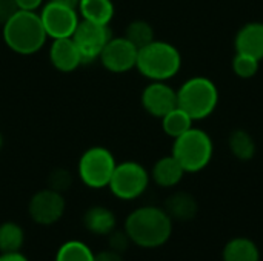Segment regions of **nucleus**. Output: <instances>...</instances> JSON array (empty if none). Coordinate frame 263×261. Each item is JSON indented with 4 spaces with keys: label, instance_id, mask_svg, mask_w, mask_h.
<instances>
[{
    "label": "nucleus",
    "instance_id": "5701e85b",
    "mask_svg": "<svg viewBox=\"0 0 263 261\" xmlns=\"http://www.w3.org/2000/svg\"><path fill=\"white\" fill-rule=\"evenodd\" d=\"M94 255L96 254L83 242L69 240L59 248L54 261H94Z\"/></svg>",
    "mask_w": 263,
    "mask_h": 261
},
{
    "label": "nucleus",
    "instance_id": "7ed1b4c3",
    "mask_svg": "<svg viewBox=\"0 0 263 261\" xmlns=\"http://www.w3.org/2000/svg\"><path fill=\"white\" fill-rule=\"evenodd\" d=\"M136 68L151 82H168L182 68L180 51L163 40H154L139 49Z\"/></svg>",
    "mask_w": 263,
    "mask_h": 261
},
{
    "label": "nucleus",
    "instance_id": "0eeeda50",
    "mask_svg": "<svg viewBox=\"0 0 263 261\" xmlns=\"http://www.w3.org/2000/svg\"><path fill=\"white\" fill-rule=\"evenodd\" d=\"M149 180L151 175L145 166L137 162H123L116 166L108 188L119 200L131 202L145 194Z\"/></svg>",
    "mask_w": 263,
    "mask_h": 261
},
{
    "label": "nucleus",
    "instance_id": "20e7f679",
    "mask_svg": "<svg viewBox=\"0 0 263 261\" xmlns=\"http://www.w3.org/2000/svg\"><path fill=\"white\" fill-rule=\"evenodd\" d=\"M219 105L217 85L203 75H194L177 89V106L194 122L205 120L214 114Z\"/></svg>",
    "mask_w": 263,
    "mask_h": 261
},
{
    "label": "nucleus",
    "instance_id": "2f4dec72",
    "mask_svg": "<svg viewBox=\"0 0 263 261\" xmlns=\"http://www.w3.org/2000/svg\"><path fill=\"white\" fill-rule=\"evenodd\" d=\"M49 2H54V3H59V5H63V6H68V8H74V9H77V8H79V2H80V0H49Z\"/></svg>",
    "mask_w": 263,
    "mask_h": 261
},
{
    "label": "nucleus",
    "instance_id": "1a4fd4ad",
    "mask_svg": "<svg viewBox=\"0 0 263 261\" xmlns=\"http://www.w3.org/2000/svg\"><path fill=\"white\" fill-rule=\"evenodd\" d=\"M65 206L63 195L51 188H46L31 197L28 212L34 223L40 226H51L63 217Z\"/></svg>",
    "mask_w": 263,
    "mask_h": 261
},
{
    "label": "nucleus",
    "instance_id": "c85d7f7f",
    "mask_svg": "<svg viewBox=\"0 0 263 261\" xmlns=\"http://www.w3.org/2000/svg\"><path fill=\"white\" fill-rule=\"evenodd\" d=\"M94 261H123V257H122V254H119L112 249H106V251L96 254Z\"/></svg>",
    "mask_w": 263,
    "mask_h": 261
},
{
    "label": "nucleus",
    "instance_id": "f257e3e1",
    "mask_svg": "<svg viewBox=\"0 0 263 261\" xmlns=\"http://www.w3.org/2000/svg\"><path fill=\"white\" fill-rule=\"evenodd\" d=\"M173 220L163 208L142 206L125 220V232L131 243L143 249H156L168 243L173 234Z\"/></svg>",
    "mask_w": 263,
    "mask_h": 261
},
{
    "label": "nucleus",
    "instance_id": "9d476101",
    "mask_svg": "<svg viewBox=\"0 0 263 261\" xmlns=\"http://www.w3.org/2000/svg\"><path fill=\"white\" fill-rule=\"evenodd\" d=\"M40 18L43 23V28L49 38H65L72 37L77 25H79V15L77 9L68 8L54 2H48L42 12Z\"/></svg>",
    "mask_w": 263,
    "mask_h": 261
},
{
    "label": "nucleus",
    "instance_id": "412c9836",
    "mask_svg": "<svg viewBox=\"0 0 263 261\" xmlns=\"http://www.w3.org/2000/svg\"><path fill=\"white\" fill-rule=\"evenodd\" d=\"M162 129L166 135L177 138L182 134H185L186 131H190L193 128L194 120L179 106L174 108L173 111H170L166 115H163L162 118Z\"/></svg>",
    "mask_w": 263,
    "mask_h": 261
},
{
    "label": "nucleus",
    "instance_id": "473e14b6",
    "mask_svg": "<svg viewBox=\"0 0 263 261\" xmlns=\"http://www.w3.org/2000/svg\"><path fill=\"white\" fill-rule=\"evenodd\" d=\"M2 146H3V135H2V132H0V149H2Z\"/></svg>",
    "mask_w": 263,
    "mask_h": 261
},
{
    "label": "nucleus",
    "instance_id": "b1692460",
    "mask_svg": "<svg viewBox=\"0 0 263 261\" xmlns=\"http://www.w3.org/2000/svg\"><path fill=\"white\" fill-rule=\"evenodd\" d=\"M125 37L137 48H143L146 45H149L151 42L156 40V34H154V28L145 22V20H134L128 25Z\"/></svg>",
    "mask_w": 263,
    "mask_h": 261
},
{
    "label": "nucleus",
    "instance_id": "f3484780",
    "mask_svg": "<svg viewBox=\"0 0 263 261\" xmlns=\"http://www.w3.org/2000/svg\"><path fill=\"white\" fill-rule=\"evenodd\" d=\"M83 226L94 235L108 237L117 226L116 215L105 206H92L83 215Z\"/></svg>",
    "mask_w": 263,
    "mask_h": 261
},
{
    "label": "nucleus",
    "instance_id": "f8f14e48",
    "mask_svg": "<svg viewBox=\"0 0 263 261\" xmlns=\"http://www.w3.org/2000/svg\"><path fill=\"white\" fill-rule=\"evenodd\" d=\"M143 109L156 117L162 118L170 111L177 108V91L173 89L166 82H151L142 92Z\"/></svg>",
    "mask_w": 263,
    "mask_h": 261
},
{
    "label": "nucleus",
    "instance_id": "f03ea898",
    "mask_svg": "<svg viewBox=\"0 0 263 261\" xmlns=\"http://www.w3.org/2000/svg\"><path fill=\"white\" fill-rule=\"evenodd\" d=\"M2 29L6 46L20 55H32L39 52L48 38L40 14L35 11L18 9Z\"/></svg>",
    "mask_w": 263,
    "mask_h": 261
},
{
    "label": "nucleus",
    "instance_id": "a211bd4d",
    "mask_svg": "<svg viewBox=\"0 0 263 261\" xmlns=\"http://www.w3.org/2000/svg\"><path fill=\"white\" fill-rule=\"evenodd\" d=\"M222 261H260V251L251 238L236 237L223 246Z\"/></svg>",
    "mask_w": 263,
    "mask_h": 261
},
{
    "label": "nucleus",
    "instance_id": "4468645a",
    "mask_svg": "<svg viewBox=\"0 0 263 261\" xmlns=\"http://www.w3.org/2000/svg\"><path fill=\"white\" fill-rule=\"evenodd\" d=\"M236 52L248 54L257 60H263V23L250 22L245 23L234 37Z\"/></svg>",
    "mask_w": 263,
    "mask_h": 261
},
{
    "label": "nucleus",
    "instance_id": "c756f323",
    "mask_svg": "<svg viewBox=\"0 0 263 261\" xmlns=\"http://www.w3.org/2000/svg\"><path fill=\"white\" fill-rule=\"evenodd\" d=\"M14 2H15L17 8L22 11H35L43 3V0H14Z\"/></svg>",
    "mask_w": 263,
    "mask_h": 261
},
{
    "label": "nucleus",
    "instance_id": "aec40b11",
    "mask_svg": "<svg viewBox=\"0 0 263 261\" xmlns=\"http://www.w3.org/2000/svg\"><path fill=\"white\" fill-rule=\"evenodd\" d=\"M228 146L231 154L240 162H250L257 151L253 135L245 129H234L228 137Z\"/></svg>",
    "mask_w": 263,
    "mask_h": 261
},
{
    "label": "nucleus",
    "instance_id": "cd10ccee",
    "mask_svg": "<svg viewBox=\"0 0 263 261\" xmlns=\"http://www.w3.org/2000/svg\"><path fill=\"white\" fill-rule=\"evenodd\" d=\"M17 11L18 8L14 0H0V26L3 28Z\"/></svg>",
    "mask_w": 263,
    "mask_h": 261
},
{
    "label": "nucleus",
    "instance_id": "ddd939ff",
    "mask_svg": "<svg viewBox=\"0 0 263 261\" xmlns=\"http://www.w3.org/2000/svg\"><path fill=\"white\" fill-rule=\"evenodd\" d=\"M49 60L60 72H71L77 69L82 65V55L74 38H54L49 48Z\"/></svg>",
    "mask_w": 263,
    "mask_h": 261
},
{
    "label": "nucleus",
    "instance_id": "6e6552de",
    "mask_svg": "<svg viewBox=\"0 0 263 261\" xmlns=\"http://www.w3.org/2000/svg\"><path fill=\"white\" fill-rule=\"evenodd\" d=\"M112 34L109 29V25H100L88 20L79 22L72 38L80 51L82 55V65H89L96 60H99L102 49L105 45L111 40Z\"/></svg>",
    "mask_w": 263,
    "mask_h": 261
},
{
    "label": "nucleus",
    "instance_id": "a878e982",
    "mask_svg": "<svg viewBox=\"0 0 263 261\" xmlns=\"http://www.w3.org/2000/svg\"><path fill=\"white\" fill-rule=\"evenodd\" d=\"M71 182H72V178H71V174L68 171L57 169V171H54L49 175V180H48L49 186L48 188H51V189H54V191L62 194V192H65L71 186Z\"/></svg>",
    "mask_w": 263,
    "mask_h": 261
},
{
    "label": "nucleus",
    "instance_id": "423d86ee",
    "mask_svg": "<svg viewBox=\"0 0 263 261\" xmlns=\"http://www.w3.org/2000/svg\"><path fill=\"white\" fill-rule=\"evenodd\" d=\"M116 166V158L109 149L103 146H94L82 154L77 174L85 186L91 189H102L109 185Z\"/></svg>",
    "mask_w": 263,
    "mask_h": 261
},
{
    "label": "nucleus",
    "instance_id": "393cba45",
    "mask_svg": "<svg viewBox=\"0 0 263 261\" xmlns=\"http://www.w3.org/2000/svg\"><path fill=\"white\" fill-rule=\"evenodd\" d=\"M233 72L243 80L253 78L257 75L259 68H260V60L248 55V54H242V52H236L234 58H233Z\"/></svg>",
    "mask_w": 263,
    "mask_h": 261
},
{
    "label": "nucleus",
    "instance_id": "9b49d317",
    "mask_svg": "<svg viewBox=\"0 0 263 261\" xmlns=\"http://www.w3.org/2000/svg\"><path fill=\"white\" fill-rule=\"evenodd\" d=\"M139 49L123 35V37H111V40L105 45L100 52V63L105 69L122 74L136 68Z\"/></svg>",
    "mask_w": 263,
    "mask_h": 261
},
{
    "label": "nucleus",
    "instance_id": "6ab92c4d",
    "mask_svg": "<svg viewBox=\"0 0 263 261\" xmlns=\"http://www.w3.org/2000/svg\"><path fill=\"white\" fill-rule=\"evenodd\" d=\"M77 9L83 20L100 25H109L114 17L112 0H80Z\"/></svg>",
    "mask_w": 263,
    "mask_h": 261
},
{
    "label": "nucleus",
    "instance_id": "bb28decb",
    "mask_svg": "<svg viewBox=\"0 0 263 261\" xmlns=\"http://www.w3.org/2000/svg\"><path fill=\"white\" fill-rule=\"evenodd\" d=\"M129 245H131V240H129L128 234L125 232V229L123 231L114 229L108 235V246H109V249H112V251H116L119 254H123L129 248Z\"/></svg>",
    "mask_w": 263,
    "mask_h": 261
},
{
    "label": "nucleus",
    "instance_id": "2eb2a0df",
    "mask_svg": "<svg viewBox=\"0 0 263 261\" xmlns=\"http://www.w3.org/2000/svg\"><path fill=\"white\" fill-rule=\"evenodd\" d=\"M163 209L166 211V214L173 222L186 223L196 218L199 212V203L191 194L185 191H179L166 198Z\"/></svg>",
    "mask_w": 263,
    "mask_h": 261
},
{
    "label": "nucleus",
    "instance_id": "7c9ffc66",
    "mask_svg": "<svg viewBox=\"0 0 263 261\" xmlns=\"http://www.w3.org/2000/svg\"><path fill=\"white\" fill-rule=\"evenodd\" d=\"M0 261H29L20 251L18 252H6L0 254Z\"/></svg>",
    "mask_w": 263,
    "mask_h": 261
},
{
    "label": "nucleus",
    "instance_id": "dca6fc26",
    "mask_svg": "<svg viewBox=\"0 0 263 261\" xmlns=\"http://www.w3.org/2000/svg\"><path fill=\"white\" fill-rule=\"evenodd\" d=\"M185 169L182 168V165L171 155H165L162 158H159L153 169H151V178L153 182L160 186V188H174L177 186L182 178L185 177Z\"/></svg>",
    "mask_w": 263,
    "mask_h": 261
},
{
    "label": "nucleus",
    "instance_id": "39448f33",
    "mask_svg": "<svg viewBox=\"0 0 263 261\" xmlns=\"http://www.w3.org/2000/svg\"><path fill=\"white\" fill-rule=\"evenodd\" d=\"M173 157L182 165L186 174L203 171L213 160L214 145L210 134L200 128H191L180 137L174 138Z\"/></svg>",
    "mask_w": 263,
    "mask_h": 261
},
{
    "label": "nucleus",
    "instance_id": "4be33fe9",
    "mask_svg": "<svg viewBox=\"0 0 263 261\" xmlns=\"http://www.w3.org/2000/svg\"><path fill=\"white\" fill-rule=\"evenodd\" d=\"M25 242V232L15 222H5L0 225V254L18 252Z\"/></svg>",
    "mask_w": 263,
    "mask_h": 261
}]
</instances>
